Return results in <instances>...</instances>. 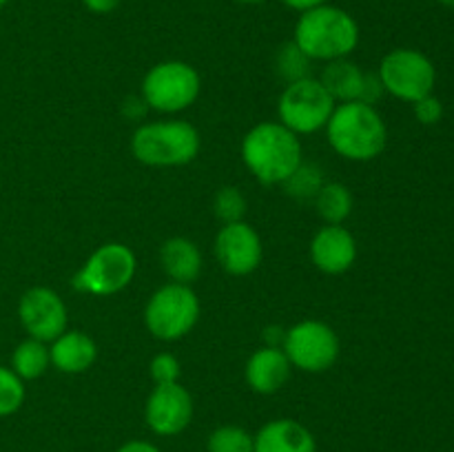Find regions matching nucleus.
I'll return each instance as SVG.
<instances>
[{"label":"nucleus","instance_id":"5","mask_svg":"<svg viewBox=\"0 0 454 452\" xmlns=\"http://www.w3.org/2000/svg\"><path fill=\"white\" fill-rule=\"evenodd\" d=\"M202 80L195 66L184 60H164L146 71L142 80V100L158 113H180L195 105Z\"/></svg>","mask_w":454,"mask_h":452},{"label":"nucleus","instance_id":"23","mask_svg":"<svg viewBox=\"0 0 454 452\" xmlns=\"http://www.w3.org/2000/svg\"><path fill=\"white\" fill-rule=\"evenodd\" d=\"M324 171L317 167V164L301 162L295 171L288 175V180L284 182V191L291 198L301 199V202H313L315 195L319 193V189L324 186Z\"/></svg>","mask_w":454,"mask_h":452},{"label":"nucleus","instance_id":"30","mask_svg":"<svg viewBox=\"0 0 454 452\" xmlns=\"http://www.w3.org/2000/svg\"><path fill=\"white\" fill-rule=\"evenodd\" d=\"M146 111H151L149 106H146V102L142 100V96H129L127 102L122 105V113L127 115L129 120H142L146 115Z\"/></svg>","mask_w":454,"mask_h":452},{"label":"nucleus","instance_id":"15","mask_svg":"<svg viewBox=\"0 0 454 452\" xmlns=\"http://www.w3.org/2000/svg\"><path fill=\"white\" fill-rule=\"evenodd\" d=\"M291 370L293 366L282 348L262 346L248 357L244 377L253 393L273 394L286 386V381L291 379Z\"/></svg>","mask_w":454,"mask_h":452},{"label":"nucleus","instance_id":"16","mask_svg":"<svg viewBox=\"0 0 454 452\" xmlns=\"http://www.w3.org/2000/svg\"><path fill=\"white\" fill-rule=\"evenodd\" d=\"M253 452H317V441L300 421L273 419L253 434Z\"/></svg>","mask_w":454,"mask_h":452},{"label":"nucleus","instance_id":"19","mask_svg":"<svg viewBox=\"0 0 454 452\" xmlns=\"http://www.w3.org/2000/svg\"><path fill=\"white\" fill-rule=\"evenodd\" d=\"M364 78H366V71L359 69L357 62L340 58V60L326 62L317 80L331 93L333 100L341 105V102L362 100Z\"/></svg>","mask_w":454,"mask_h":452},{"label":"nucleus","instance_id":"31","mask_svg":"<svg viewBox=\"0 0 454 452\" xmlns=\"http://www.w3.org/2000/svg\"><path fill=\"white\" fill-rule=\"evenodd\" d=\"M120 3H122V0H82V4L89 9V12L100 13V16L102 13L115 12V9L120 7Z\"/></svg>","mask_w":454,"mask_h":452},{"label":"nucleus","instance_id":"36","mask_svg":"<svg viewBox=\"0 0 454 452\" xmlns=\"http://www.w3.org/2000/svg\"><path fill=\"white\" fill-rule=\"evenodd\" d=\"M439 4H443V7H450V9H454V0H437Z\"/></svg>","mask_w":454,"mask_h":452},{"label":"nucleus","instance_id":"18","mask_svg":"<svg viewBox=\"0 0 454 452\" xmlns=\"http://www.w3.org/2000/svg\"><path fill=\"white\" fill-rule=\"evenodd\" d=\"M160 264L171 282L191 286L202 273V251L189 238H168L160 246Z\"/></svg>","mask_w":454,"mask_h":452},{"label":"nucleus","instance_id":"35","mask_svg":"<svg viewBox=\"0 0 454 452\" xmlns=\"http://www.w3.org/2000/svg\"><path fill=\"white\" fill-rule=\"evenodd\" d=\"M233 3H239V4H262V3H266V0H233Z\"/></svg>","mask_w":454,"mask_h":452},{"label":"nucleus","instance_id":"17","mask_svg":"<svg viewBox=\"0 0 454 452\" xmlns=\"http://www.w3.org/2000/svg\"><path fill=\"white\" fill-rule=\"evenodd\" d=\"M51 366L67 375H80L87 372L98 359V346L91 335L82 331H69L67 328L60 337L49 344Z\"/></svg>","mask_w":454,"mask_h":452},{"label":"nucleus","instance_id":"26","mask_svg":"<svg viewBox=\"0 0 454 452\" xmlns=\"http://www.w3.org/2000/svg\"><path fill=\"white\" fill-rule=\"evenodd\" d=\"M213 211L222 224H233L242 222L247 215V198L238 186H222L213 198Z\"/></svg>","mask_w":454,"mask_h":452},{"label":"nucleus","instance_id":"21","mask_svg":"<svg viewBox=\"0 0 454 452\" xmlns=\"http://www.w3.org/2000/svg\"><path fill=\"white\" fill-rule=\"evenodd\" d=\"M313 204L326 224H344L353 213V193L341 182H324Z\"/></svg>","mask_w":454,"mask_h":452},{"label":"nucleus","instance_id":"24","mask_svg":"<svg viewBox=\"0 0 454 452\" xmlns=\"http://www.w3.org/2000/svg\"><path fill=\"white\" fill-rule=\"evenodd\" d=\"M207 452H253V434L242 425H220L208 434Z\"/></svg>","mask_w":454,"mask_h":452},{"label":"nucleus","instance_id":"29","mask_svg":"<svg viewBox=\"0 0 454 452\" xmlns=\"http://www.w3.org/2000/svg\"><path fill=\"white\" fill-rule=\"evenodd\" d=\"M384 84H381L380 75L377 74H366L364 78V89H362V100L359 102H366V105L375 106V102L384 96Z\"/></svg>","mask_w":454,"mask_h":452},{"label":"nucleus","instance_id":"20","mask_svg":"<svg viewBox=\"0 0 454 452\" xmlns=\"http://www.w3.org/2000/svg\"><path fill=\"white\" fill-rule=\"evenodd\" d=\"M51 366V355H49V344L44 341L34 339V337H27L25 341L13 348L12 353V368L22 381H34L40 379L44 372Z\"/></svg>","mask_w":454,"mask_h":452},{"label":"nucleus","instance_id":"3","mask_svg":"<svg viewBox=\"0 0 454 452\" xmlns=\"http://www.w3.org/2000/svg\"><path fill=\"white\" fill-rule=\"evenodd\" d=\"M293 43L313 62L348 58L359 44V25L346 9L319 4L300 13Z\"/></svg>","mask_w":454,"mask_h":452},{"label":"nucleus","instance_id":"37","mask_svg":"<svg viewBox=\"0 0 454 452\" xmlns=\"http://www.w3.org/2000/svg\"><path fill=\"white\" fill-rule=\"evenodd\" d=\"M7 3H9V0H0V9L7 7Z\"/></svg>","mask_w":454,"mask_h":452},{"label":"nucleus","instance_id":"25","mask_svg":"<svg viewBox=\"0 0 454 452\" xmlns=\"http://www.w3.org/2000/svg\"><path fill=\"white\" fill-rule=\"evenodd\" d=\"M27 397L25 381L9 366H0V419L16 415Z\"/></svg>","mask_w":454,"mask_h":452},{"label":"nucleus","instance_id":"14","mask_svg":"<svg viewBox=\"0 0 454 452\" xmlns=\"http://www.w3.org/2000/svg\"><path fill=\"white\" fill-rule=\"evenodd\" d=\"M357 260V239L344 224H326L310 239V261L326 275H344Z\"/></svg>","mask_w":454,"mask_h":452},{"label":"nucleus","instance_id":"33","mask_svg":"<svg viewBox=\"0 0 454 452\" xmlns=\"http://www.w3.org/2000/svg\"><path fill=\"white\" fill-rule=\"evenodd\" d=\"M115 452H160V448L151 441H142V439H133V441L122 443Z\"/></svg>","mask_w":454,"mask_h":452},{"label":"nucleus","instance_id":"22","mask_svg":"<svg viewBox=\"0 0 454 452\" xmlns=\"http://www.w3.org/2000/svg\"><path fill=\"white\" fill-rule=\"evenodd\" d=\"M275 71L286 84L313 78V60L293 40L284 43L275 53Z\"/></svg>","mask_w":454,"mask_h":452},{"label":"nucleus","instance_id":"12","mask_svg":"<svg viewBox=\"0 0 454 452\" xmlns=\"http://www.w3.org/2000/svg\"><path fill=\"white\" fill-rule=\"evenodd\" d=\"M193 419V397L189 390L176 384L153 386L145 406V421L158 437H176L184 433Z\"/></svg>","mask_w":454,"mask_h":452},{"label":"nucleus","instance_id":"6","mask_svg":"<svg viewBox=\"0 0 454 452\" xmlns=\"http://www.w3.org/2000/svg\"><path fill=\"white\" fill-rule=\"evenodd\" d=\"M198 319L200 300L193 288L186 284H164L146 301V331L160 341L182 339L193 331Z\"/></svg>","mask_w":454,"mask_h":452},{"label":"nucleus","instance_id":"34","mask_svg":"<svg viewBox=\"0 0 454 452\" xmlns=\"http://www.w3.org/2000/svg\"><path fill=\"white\" fill-rule=\"evenodd\" d=\"M284 4H286L288 9H293V12H309V9H315L319 7V4H326L328 0H282Z\"/></svg>","mask_w":454,"mask_h":452},{"label":"nucleus","instance_id":"4","mask_svg":"<svg viewBox=\"0 0 454 452\" xmlns=\"http://www.w3.org/2000/svg\"><path fill=\"white\" fill-rule=\"evenodd\" d=\"M198 129L186 120L146 122L133 131L131 153L146 167H184L200 153Z\"/></svg>","mask_w":454,"mask_h":452},{"label":"nucleus","instance_id":"27","mask_svg":"<svg viewBox=\"0 0 454 452\" xmlns=\"http://www.w3.org/2000/svg\"><path fill=\"white\" fill-rule=\"evenodd\" d=\"M149 375L155 386L176 384V381H180V375H182L180 359H177L173 353L155 355L149 363Z\"/></svg>","mask_w":454,"mask_h":452},{"label":"nucleus","instance_id":"7","mask_svg":"<svg viewBox=\"0 0 454 452\" xmlns=\"http://www.w3.org/2000/svg\"><path fill=\"white\" fill-rule=\"evenodd\" d=\"M137 273V260L131 246L106 242L89 255L74 275V286L93 297H109L124 291Z\"/></svg>","mask_w":454,"mask_h":452},{"label":"nucleus","instance_id":"1","mask_svg":"<svg viewBox=\"0 0 454 452\" xmlns=\"http://www.w3.org/2000/svg\"><path fill=\"white\" fill-rule=\"evenodd\" d=\"M328 144L350 162H371L384 153L388 129L380 111L366 102H341L326 124Z\"/></svg>","mask_w":454,"mask_h":452},{"label":"nucleus","instance_id":"10","mask_svg":"<svg viewBox=\"0 0 454 452\" xmlns=\"http://www.w3.org/2000/svg\"><path fill=\"white\" fill-rule=\"evenodd\" d=\"M282 350L293 368L301 372H326L340 357V337L326 322L306 319L286 328Z\"/></svg>","mask_w":454,"mask_h":452},{"label":"nucleus","instance_id":"32","mask_svg":"<svg viewBox=\"0 0 454 452\" xmlns=\"http://www.w3.org/2000/svg\"><path fill=\"white\" fill-rule=\"evenodd\" d=\"M284 337H286V328L269 326L264 331V346H270V348H282Z\"/></svg>","mask_w":454,"mask_h":452},{"label":"nucleus","instance_id":"28","mask_svg":"<svg viewBox=\"0 0 454 452\" xmlns=\"http://www.w3.org/2000/svg\"><path fill=\"white\" fill-rule=\"evenodd\" d=\"M412 106H415V118L419 120L421 124H426V127H433V124H437L439 120L443 118V105L439 97H434L433 93L426 97H421V100L412 102Z\"/></svg>","mask_w":454,"mask_h":452},{"label":"nucleus","instance_id":"11","mask_svg":"<svg viewBox=\"0 0 454 452\" xmlns=\"http://www.w3.org/2000/svg\"><path fill=\"white\" fill-rule=\"evenodd\" d=\"M18 319L27 335L51 344L67 331L69 313H67L65 300L53 288L34 286L22 292L18 301Z\"/></svg>","mask_w":454,"mask_h":452},{"label":"nucleus","instance_id":"8","mask_svg":"<svg viewBox=\"0 0 454 452\" xmlns=\"http://www.w3.org/2000/svg\"><path fill=\"white\" fill-rule=\"evenodd\" d=\"M337 102L317 78H306L284 87L278 100L279 122L295 136H310L326 129Z\"/></svg>","mask_w":454,"mask_h":452},{"label":"nucleus","instance_id":"13","mask_svg":"<svg viewBox=\"0 0 454 452\" xmlns=\"http://www.w3.org/2000/svg\"><path fill=\"white\" fill-rule=\"evenodd\" d=\"M262 238L247 222L222 224L215 235V257L222 269L233 277H244L260 269Z\"/></svg>","mask_w":454,"mask_h":452},{"label":"nucleus","instance_id":"2","mask_svg":"<svg viewBox=\"0 0 454 452\" xmlns=\"http://www.w3.org/2000/svg\"><path fill=\"white\" fill-rule=\"evenodd\" d=\"M242 160L251 175L262 184H284L304 162L300 136L282 122L255 124L242 140Z\"/></svg>","mask_w":454,"mask_h":452},{"label":"nucleus","instance_id":"9","mask_svg":"<svg viewBox=\"0 0 454 452\" xmlns=\"http://www.w3.org/2000/svg\"><path fill=\"white\" fill-rule=\"evenodd\" d=\"M384 91L403 102H417L430 96L437 71L430 58L417 49H393L386 53L377 69Z\"/></svg>","mask_w":454,"mask_h":452}]
</instances>
